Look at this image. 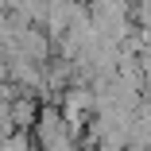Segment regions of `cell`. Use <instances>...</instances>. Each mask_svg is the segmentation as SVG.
Instances as JSON below:
<instances>
[{
	"label": "cell",
	"mask_w": 151,
	"mask_h": 151,
	"mask_svg": "<svg viewBox=\"0 0 151 151\" xmlns=\"http://www.w3.org/2000/svg\"><path fill=\"white\" fill-rule=\"evenodd\" d=\"M35 112H39V97L27 93V89H19V93L8 101V124H12V128H23V132H31Z\"/></svg>",
	"instance_id": "cell-1"
}]
</instances>
